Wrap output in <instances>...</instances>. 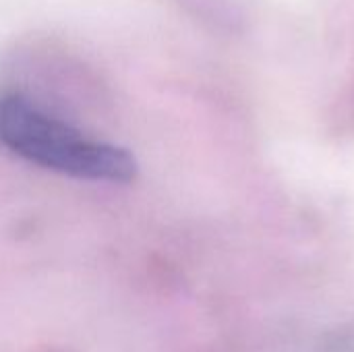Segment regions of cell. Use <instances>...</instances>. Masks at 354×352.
Here are the masks:
<instances>
[{
	"label": "cell",
	"instance_id": "1",
	"mask_svg": "<svg viewBox=\"0 0 354 352\" xmlns=\"http://www.w3.org/2000/svg\"><path fill=\"white\" fill-rule=\"evenodd\" d=\"M0 143L46 170L93 183H131L137 160L118 145L83 137L17 93L0 98Z\"/></svg>",
	"mask_w": 354,
	"mask_h": 352
}]
</instances>
